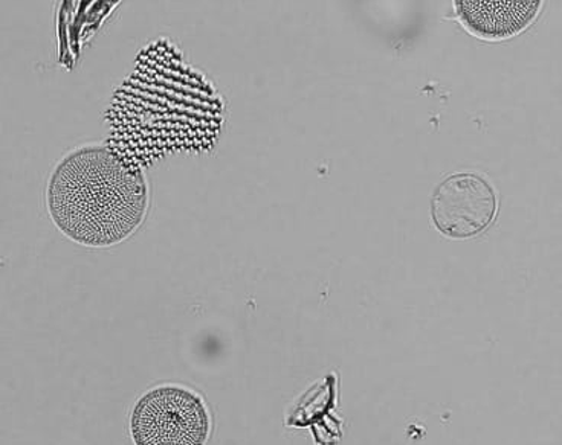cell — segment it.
<instances>
[{
  "label": "cell",
  "mask_w": 562,
  "mask_h": 445,
  "mask_svg": "<svg viewBox=\"0 0 562 445\" xmlns=\"http://www.w3.org/2000/svg\"><path fill=\"white\" fill-rule=\"evenodd\" d=\"M46 203L65 236L104 248L126 240L143 221L146 183L105 148L85 147L61 159L53 171Z\"/></svg>",
  "instance_id": "6da1fadb"
},
{
  "label": "cell",
  "mask_w": 562,
  "mask_h": 445,
  "mask_svg": "<svg viewBox=\"0 0 562 445\" xmlns=\"http://www.w3.org/2000/svg\"><path fill=\"white\" fill-rule=\"evenodd\" d=\"M131 431L136 445H205L210 417L196 393L162 386L136 403Z\"/></svg>",
  "instance_id": "7a4b0ae2"
},
{
  "label": "cell",
  "mask_w": 562,
  "mask_h": 445,
  "mask_svg": "<svg viewBox=\"0 0 562 445\" xmlns=\"http://www.w3.org/2000/svg\"><path fill=\"white\" fill-rule=\"evenodd\" d=\"M497 213V198L490 183L475 174H456L437 186L431 201L436 228L451 238L479 236Z\"/></svg>",
  "instance_id": "3957f363"
},
{
  "label": "cell",
  "mask_w": 562,
  "mask_h": 445,
  "mask_svg": "<svg viewBox=\"0 0 562 445\" xmlns=\"http://www.w3.org/2000/svg\"><path fill=\"white\" fill-rule=\"evenodd\" d=\"M541 2H457L460 21L485 38H506L532 23Z\"/></svg>",
  "instance_id": "277c9868"
}]
</instances>
